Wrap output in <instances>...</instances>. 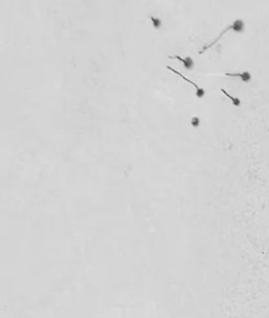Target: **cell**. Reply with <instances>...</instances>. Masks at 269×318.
Listing matches in <instances>:
<instances>
[{
  "instance_id": "obj_6",
  "label": "cell",
  "mask_w": 269,
  "mask_h": 318,
  "mask_svg": "<svg viewBox=\"0 0 269 318\" xmlns=\"http://www.w3.org/2000/svg\"><path fill=\"white\" fill-rule=\"evenodd\" d=\"M150 20L152 21V27H154V29H160V27H162V20H160L159 17L150 16Z\"/></svg>"
},
{
  "instance_id": "obj_7",
  "label": "cell",
  "mask_w": 269,
  "mask_h": 318,
  "mask_svg": "<svg viewBox=\"0 0 269 318\" xmlns=\"http://www.w3.org/2000/svg\"><path fill=\"white\" fill-rule=\"evenodd\" d=\"M191 124H192V126L197 128L198 125H200V118H198V117H193L192 121H191Z\"/></svg>"
},
{
  "instance_id": "obj_3",
  "label": "cell",
  "mask_w": 269,
  "mask_h": 318,
  "mask_svg": "<svg viewBox=\"0 0 269 318\" xmlns=\"http://www.w3.org/2000/svg\"><path fill=\"white\" fill-rule=\"evenodd\" d=\"M226 76H231V78H239L244 83H248L251 79H252V75H251L250 71H240V72H224Z\"/></svg>"
},
{
  "instance_id": "obj_4",
  "label": "cell",
  "mask_w": 269,
  "mask_h": 318,
  "mask_svg": "<svg viewBox=\"0 0 269 318\" xmlns=\"http://www.w3.org/2000/svg\"><path fill=\"white\" fill-rule=\"evenodd\" d=\"M169 58H171V59H177V61H180V62L183 63L184 67H185L186 70H193V67H194V61H193L191 57L181 58L180 55H169Z\"/></svg>"
},
{
  "instance_id": "obj_5",
  "label": "cell",
  "mask_w": 269,
  "mask_h": 318,
  "mask_svg": "<svg viewBox=\"0 0 269 318\" xmlns=\"http://www.w3.org/2000/svg\"><path fill=\"white\" fill-rule=\"evenodd\" d=\"M221 92H222V93H224V95H226V96H227V97H229V99H230V100H231V101H232V104H234V105H235V107H239V105H240V104H242V101H240V100H239V99H238V97H235V96H232V95H230V93H229V92H227V91H226V89H223V88H221Z\"/></svg>"
},
{
  "instance_id": "obj_2",
  "label": "cell",
  "mask_w": 269,
  "mask_h": 318,
  "mask_svg": "<svg viewBox=\"0 0 269 318\" xmlns=\"http://www.w3.org/2000/svg\"><path fill=\"white\" fill-rule=\"evenodd\" d=\"M165 69H167V70H168V71H172V72H173V74H176V75H179V76L181 78V79H184V80H185V81H188V83H191V84H192V86H193V87H194V88H196V96H197V97H198V99H202V97H204V96H205V89H204V88H201V87H200V86H197V84H196V83H194V81H192V80H189V79H188V78H185V76H184V75H183V74H180V72H179V71H176V70H175V69H172V67H171V66H167V67H165Z\"/></svg>"
},
{
  "instance_id": "obj_1",
  "label": "cell",
  "mask_w": 269,
  "mask_h": 318,
  "mask_svg": "<svg viewBox=\"0 0 269 318\" xmlns=\"http://www.w3.org/2000/svg\"><path fill=\"white\" fill-rule=\"evenodd\" d=\"M244 28H245V24H244V21L243 20H240V19H236L235 21L232 22V24H230L229 27H226L223 29V32H221V33H219V36L217 37V38H215L214 41H211V42H209L207 43V45H205L204 46L202 49H201L200 51H198V55H202L204 53H206L207 50H209V49H211L213 46L215 45V43L218 42L219 40H221V37L223 36L224 33H227V32H230V30H232V32H236V33H242V32L244 30Z\"/></svg>"
}]
</instances>
